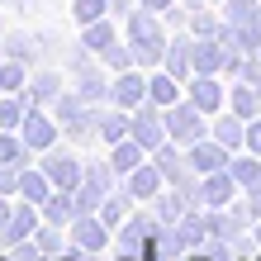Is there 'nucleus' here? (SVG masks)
Here are the masks:
<instances>
[{
  "mask_svg": "<svg viewBox=\"0 0 261 261\" xmlns=\"http://www.w3.org/2000/svg\"><path fill=\"white\" fill-rule=\"evenodd\" d=\"M214 5H223V0H214Z\"/></svg>",
  "mask_w": 261,
  "mask_h": 261,
  "instance_id": "a18cd8bd",
  "label": "nucleus"
},
{
  "mask_svg": "<svg viewBox=\"0 0 261 261\" xmlns=\"http://www.w3.org/2000/svg\"><path fill=\"white\" fill-rule=\"evenodd\" d=\"M10 34V24H5V5H0V38H5Z\"/></svg>",
  "mask_w": 261,
  "mask_h": 261,
  "instance_id": "ea45409f",
  "label": "nucleus"
},
{
  "mask_svg": "<svg viewBox=\"0 0 261 261\" xmlns=\"http://www.w3.org/2000/svg\"><path fill=\"white\" fill-rule=\"evenodd\" d=\"M152 105H162V110H171V105H180V100H186V81H176V76L171 71H152Z\"/></svg>",
  "mask_w": 261,
  "mask_h": 261,
  "instance_id": "5701e85b",
  "label": "nucleus"
},
{
  "mask_svg": "<svg viewBox=\"0 0 261 261\" xmlns=\"http://www.w3.org/2000/svg\"><path fill=\"white\" fill-rule=\"evenodd\" d=\"M133 10H138V0H110V14H114L119 24H124V19H128Z\"/></svg>",
  "mask_w": 261,
  "mask_h": 261,
  "instance_id": "f704fd0d",
  "label": "nucleus"
},
{
  "mask_svg": "<svg viewBox=\"0 0 261 261\" xmlns=\"http://www.w3.org/2000/svg\"><path fill=\"white\" fill-rule=\"evenodd\" d=\"M152 214H157V223H180L190 214V204H186V195H180L176 186H166L157 199H152Z\"/></svg>",
  "mask_w": 261,
  "mask_h": 261,
  "instance_id": "b1692460",
  "label": "nucleus"
},
{
  "mask_svg": "<svg viewBox=\"0 0 261 261\" xmlns=\"http://www.w3.org/2000/svg\"><path fill=\"white\" fill-rule=\"evenodd\" d=\"M100 62H105V71H110V76H119V71H128V67H138V62H133V48H128V38H119V43H110V48L100 53Z\"/></svg>",
  "mask_w": 261,
  "mask_h": 261,
  "instance_id": "7c9ffc66",
  "label": "nucleus"
},
{
  "mask_svg": "<svg viewBox=\"0 0 261 261\" xmlns=\"http://www.w3.org/2000/svg\"><path fill=\"white\" fill-rule=\"evenodd\" d=\"M105 152H110V162H114V171H119V176L138 171V166H143V162L152 157V152H147L143 143H138V138H119V143H110Z\"/></svg>",
  "mask_w": 261,
  "mask_h": 261,
  "instance_id": "f3484780",
  "label": "nucleus"
},
{
  "mask_svg": "<svg viewBox=\"0 0 261 261\" xmlns=\"http://www.w3.org/2000/svg\"><path fill=\"white\" fill-rule=\"evenodd\" d=\"M228 110H233L238 119H252L261 114V90L256 86H247V81H228Z\"/></svg>",
  "mask_w": 261,
  "mask_h": 261,
  "instance_id": "aec40b11",
  "label": "nucleus"
},
{
  "mask_svg": "<svg viewBox=\"0 0 261 261\" xmlns=\"http://www.w3.org/2000/svg\"><path fill=\"white\" fill-rule=\"evenodd\" d=\"M209 124H214V119L199 110V105H190V100H180V105L166 110V133H171V143H180V147L209 138Z\"/></svg>",
  "mask_w": 261,
  "mask_h": 261,
  "instance_id": "7ed1b4c3",
  "label": "nucleus"
},
{
  "mask_svg": "<svg viewBox=\"0 0 261 261\" xmlns=\"http://www.w3.org/2000/svg\"><path fill=\"white\" fill-rule=\"evenodd\" d=\"M67 238H71V252L100 256V252L114 242V228L105 223L100 214H76V219H71V228H67Z\"/></svg>",
  "mask_w": 261,
  "mask_h": 261,
  "instance_id": "20e7f679",
  "label": "nucleus"
},
{
  "mask_svg": "<svg viewBox=\"0 0 261 261\" xmlns=\"http://www.w3.org/2000/svg\"><path fill=\"white\" fill-rule=\"evenodd\" d=\"M186 100L199 105V110L214 119V114L228 110V81H223V76H190V81H186Z\"/></svg>",
  "mask_w": 261,
  "mask_h": 261,
  "instance_id": "1a4fd4ad",
  "label": "nucleus"
},
{
  "mask_svg": "<svg viewBox=\"0 0 261 261\" xmlns=\"http://www.w3.org/2000/svg\"><path fill=\"white\" fill-rule=\"evenodd\" d=\"M252 233H256V242H261V219H256V223H252Z\"/></svg>",
  "mask_w": 261,
  "mask_h": 261,
  "instance_id": "79ce46f5",
  "label": "nucleus"
},
{
  "mask_svg": "<svg viewBox=\"0 0 261 261\" xmlns=\"http://www.w3.org/2000/svg\"><path fill=\"white\" fill-rule=\"evenodd\" d=\"M10 214H14V199H10V195H0V228L10 223Z\"/></svg>",
  "mask_w": 261,
  "mask_h": 261,
  "instance_id": "e433bc0d",
  "label": "nucleus"
},
{
  "mask_svg": "<svg viewBox=\"0 0 261 261\" xmlns=\"http://www.w3.org/2000/svg\"><path fill=\"white\" fill-rule=\"evenodd\" d=\"M190 34H195V38H219V34H223V10H219V5L190 10Z\"/></svg>",
  "mask_w": 261,
  "mask_h": 261,
  "instance_id": "bb28decb",
  "label": "nucleus"
},
{
  "mask_svg": "<svg viewBox=\"0 0 261 261\" xmlns=\"http://www.w3.org/2000/svg\"><path fill=\"white\" fill-rule=\"evenodd\" d=\"M209 133L219 138V143H223L228 152H247V119H238L233 110H223V114H214V124H209Z\"/></svg>",
  "mask_w": 261,
  "mask_h": 261,
  "instance_id": "2eb2a0df",
  "label": "nucleus"
},
{
  "mask_svg": "<svg viewBox=\"0 0 261 261\" xmlns=\"http://www.w3.org/2000/svg\"><path fill=\"white\" fill-rule=\"evenodd\" d=\"M19 133H24V143L34 147V152H48V147H57V143L67 138L53 110H29V119L19 124Z\"/></svg>",
  "mask_w": 261,
  "mask_h": 261,
  "instance_id": "9d476101",
  "label": "nucleus"
},
{
  "mask_svg": "<svg viewBox=\"0 0 261 261\" xmlns=\"http://www.w3.org/2000/svg\"><path fill=\"white\" fill-rule=\"evenodd\" d=\"M105 14H110V0H71L76 29H81V24H95V19H105Z\"/></svg>",
  "mask_w": 261,
  "mask_h": 261,
  "instance_id": "2f4dec72",
  "label": "nucleus"
},
{
  "mask_svg": "<svg viewBox=\"0 0 261 261\" xmlns=\"http://www.w3.org/2000/svg\"><path fill=\"white\" fill-rule=\"evenodd\" d=\"M0 261H14V256H10V252H5V256H0Z\"/></svg>",
  "mask_w": 261,
  "mask_h": 261,
  "instance_id": "c03bdc74",
  "label": "nucleus"
},
{
  "mask_svg": "<svg viewBox=\"0 0 261 261\" xmlns=\"http://www.w3.org/2000/svg\"><path fill=\"white\" fill-rule=\"evenodd\" d=\"M29 95H0V128H19L24 119H29Z\"/></svg>",
  "mask_w": 261,
  "mask_h": 261,
  "instance_id": "c756f323",
  "label": "nucleus"
},
{
  "mask_svg": "<svg viewBox=\"0 0 261 261\" xmlns=\"http://www.w3.org/2000/svg\"><path fill=\"white\" fill-rule=\"evenodd\" d=\"M38 166L48 171V180H53L57 190H76V186H81V171H86V157H81V152H76L67 138H62L57 147L38 152Z\"/></svg>",
  "mask_w": 261,
  "mask_h": 261,
  "instance_id": "f257e3e1",
  "label": "nucleus"
},
{
  "mask_svg": "<svg viewBox=\"0 0 261 261\" xmlns=\"http://www.w3.org/2000/svg\"><path fill=\"white\" fill-rule=\"evenodd\" d=\"M133 209H138L133 190H128V186H119V190H110V195H105V204H100V219H105V223H110L114 233H119V223H124Z\"/></svg>",
  "mask_w": 261,
  "mask_h": 261,
  "instance_id": "4be33fe9",
  "label": "nucleus"
},
{
  "mask_svg": "<svg viewBox=\"0 0 261 261\" xmlns=\"http://www.w3.org/2000/svg\"><path fill=\"white\" fill-rule=\"evenodd\" d=\"M29 62H19V57H5L0 62V95H24L29 90Z\"/></svg>",
  "mask_w": 261,
  "mask_h": 261,
  "instance_id": "a878e982",
  "label": "nucleus"
},
{
  "mask_svg": "<svg viewBox=\"0 0 261 261\" xmlns=\"http://www.w3.org/2000/svg\"><path fill=\"white\" fill-rule=\"evenodd\" d=\"M252 261H261V256H252Z\"/></svg>",
  "mask_w": 261,
  "mask_h": 261,
  "instance_id": "49530a36",
  "label": "nucleus"
},
{
  "mask_svg": "<svg viewBox=\"0 0 261 261\" xmlns=\"http://www.w3.org/2000/svg\"><path fill=\"white\" fill-rule=\"evenodd\" d=\"M5 5H10V10H29L34 0H5Z\"/></svg>",
  "mask_w": 261,
  "mask_h": 261,
  "instance_id": "58836bf2",
  "label": "nucleus"
},
{
  "mask_svg": "<svg viewBox=\"0 0 261 261\" xmlns=\"http://www.w3.org/2000/svg\"><path fill=\"white\" fill-rule=\"evenodd\" d=\"M124 186L133 190V199H138V204H152V199L166 190V171L157 166V157H147L143 166H138V171H128V176H124Z\"/></svg>",
  "mask_w": 261,
  "mask_h": 261,
  "instance_id": "9b49d317",
  "label": "nucleus"
},
{
  "mask_svg": "<svg viewBox=\"0 0 261 261\" xmlns=\"http://www.w3.org/2000/svg\"><path fill=\"white\" fill-rule=\"evenodd\" d=\"M138 5H143V10H157V14H166V10L176 5V0H138Z\"/></svg>",
  "mask_w": 261,
  "mask_h": 261,
  "instance_id": "c9c22d12",
  "label": "nucleus"
},
{
  "mask_svg": "<svg viewBox=\"0 0 261 261\" xmlns=\"http://www.w3.org/2000/svg\"><path fill=\"white\" fill-rule=\"evenodd\" d=\"M152 71L143 67H128V71H119L114 81H110V105H124V110H138V105H147L152 100Z\"/></svg>",
  "mask_w": 261,
  "mask_h": 261,
  "instance_id": "0eeeda50",
  "label": "nucleus"
},
{
  "mask_svg": "<svg viewBox=\"0 0 261 261\" xmlns=\"http://www.w3.org/2000/svg\"><path fill=\"white\" fill-rule=\"evenodd\" d=\"M34 242H38V252H43V256H62V252H71V238H67V228H57V223H38Z\"/></svg>",
  "mask_w": 261,
  "mask_h": 261,
  "instance_id": "c85d7f7f",
  "label": "nucleus"
},
{
  "mask_svg": "<svg viewBox=\"0 0 261 261\" xmlns=\"http://www.w3.org/2000/svg\"><path fill=\"white\" fill-rule=\"evenodd\" d=\"M162 19H166V29H171V34H190V10L180 5V0H176V5L166 10V14H162Z\"/></svg>",
  "mask_w": 261,
  "mask_h": 261,
  "instance_id": "473e14b6",
  "label": "nucleus"
},
{
  "mask_svg": "<svg viewBox=\"0 0 261 261\" xmlns=\"http://www.w3.org/2000/svg\"><path fill=\"white\" fill-rule=\"evenodd\" d=\"M186 157H190V166H195L199 176H209V171H223V166L233 162V152H228L219 138L209 133V138H199V143H190V147H186Z\"/></svg>",
  "mask_w": 261,
  "mask_h": 261,
  "instance_id": "ddd939ff",
  "label": "nucleus"
},
{
  "mask_svg": "<svg viewBox=\"0 0 261 261\" xmlns=\"http://www.w3.org/2000/svg\"><path fill=\"white\" fill-rule=\"evenodd\" d=\"M119 261H143V256H128V252H119Z\"/></svg>",
  "mask_w": 261,
  "mask_h": 261,
  "instance_id": "a19ab883",
  "label": "nucleus"
},
{
  "mask_svg": "<svg viewBox=\"0 0 261 261\" xmlns=\"http://www.w3.org/2000/svg\"><path fill=\"white\" fill-rule=\"evenodd\" d=\"M76 38H81L86 48L100 57L105 48H110V43H119V38H124V24H119L114 14H105V19H95V24H81V34H76Z\"/></svg>",
  "mask_w": 261,
  "mask_h": 261,
  "instance_id": "dca6fc26",
  "label": "nucleus"
},
{
  "mask_svg": "<svg viewBox=\"0 0 261 261\" xmlns=\"http://www.w3.org/2000/svg\"><path fill=\"white\" fill-rule=\"evenodd\" d=\"M38 223H43V204H34V199H24V195H14V214H10V223L0 228V252H10L14 242L34 238Z\"/></svg>",
  "mask_w": 261,
  "mask_h": 261,
  "instance_id": "423d86ee",
  "label": "nucleus"
},
{
  "mask_svg": "<svg viewBox=\"0 0 261 261\" xmlns=\"http://www.w3.org/2000/svg\"><path fill=\"white\" fill-rule=\"evenodd\" d=\"M228 171H233V180H238L242 190L261 186V157H256V152H233V162H228Z\"/></svg>",
  "mask_w": 261,
  "mask_h": 261,
  "instance_id": "cd10ccee",
  "label": "nucleus"
},
{
  "mask_svg": "<svg viewBox=\"0 0 261 261\" xmlns=\"http://www.w3.org/2000/svg\"><path fill=\"white\" fill-rule=\"evenodd\" d=\"M76 195L71 190H53L48 199H43V223H57V228H71V219H76Z\"/></svg>",
  "mask_w": 261,
  "mask_h": 261,
  "instance_id": "412c9836",
  "label": "nucleus"
},
{
  "mask_svg": "<svg viewBox=\"0 0 261 261\" xmlns=\"http://www.w3.org/2000/svg\"><path fill=\"white\" fill-rule=\"evenodd\" d=\"M43 261H86V252H62V256H43Z\"/></svg>",
  "mask_w": 261,
  "mask_h": 261,
  "instance_id": "4c0bfd02",
  "label": "nucleus"
},
{
  "mask_svg": "<svg viewBox=\"0 0 261 261\" xmlns=\"http://www.w3.org/2000/svg\"><path fill=\"white\" fill-rule=\"evenodd\" d=\"M0 195H19V166H5V162H0Z\"/></svg>",
  "mask_w": 261,
  "mask_h": 261,
  "instance_id": "72a5a7b5",
  "label": "nucleus"
},
{
  "mask_svg": "<svg viewBox=\"0 0 261 261\" xmlns=\"http://www.w3.org/2000/svg\"><path fill=\"white\" fill-rule=\"evenodd\" d=\"M57 186H53V180H48V171H43V166L34 162V166H24V171H19V195L24 199H34V204H43V199H48Z\"/></svg>",
  "mask_w": 261,
  "mask_h": 261,
  "instance_id": "393cba45",
  "label": "nucleus"
},
{
  "mask_svg": "<svg viewBox=\"0 0 261 261\" xmlns=\"http://www.w3.org/2000/svg\"><path fill=\"white\" fill-rule=\"evenodd\" d=\"M119 138H133V110H124V105H105V114H100V143L110 147V143H119Z\"/></svg>",
  "mask_w": 261,
  "mask_h": 261,
  "instance_id": "a211bd4d",
  "label": "nucleus"
},
{
  "mask_svg": "<svg viewBox=\"0 0 261 261\" xmlns=\"http://www.w3.org/2000/svg\"><path fill=\"white\" fill-rule=\"evenodd\" d=\"M157 214H143V209H133L124 223H119V233H114V242H119V252H128V256H143L147 247H152V238H157Z\"/></svg>",
  "mask_w": 261,
  "mask_h": 261,
  "instance_id": "39448f33",
  "label": "nucleus"
},
{
  "mask_svg": "<svg viewBox=\"0 0 261 261\" xmlns=\"http://www.w3.org/2000/svg\"><path fill=\"white\" fill-rule=\"evenodd\" d=\"M0 62H5V43H0Z\"/></svg>",
  "mask_w": 261,
  "mask_h": 261,
  "instance_id": "37998d69",
  "label": "nucleus"
},
{
  "mask_svg": "<svg viewBox=\"0 0 261 261\" xmlns=\"http://www.w3.org/2000/svg\"><path fill=\"white\" fill-rule=\"evenodd\" d=\"M71 81H67V67H57V62H38L34 71H29V105L34 110H53L57 100H62V90H67Z\"/></svg>",
  "mask_w": 261,
  "mask_h": 261,
  "instance_id": "f03ea898",
  "label": "nucleus"
},
{
  "mask_svg": "<svg viewBox=\"0 0 261 261\" xmlns=\"http://www.w3.org/2000/svg\"><path fill=\"white\" fill-rule=\"evenodd\" d=\"M199 195H204V209H228L233 199L242 195V186L233 180V171H209V176H199Z\"/></svg>",
  "mask_w": 261,
  "mask_h": 261,
  "instance_id": "f8f14e48",
  "label": "nucleus"
},
{
  "mask_svg": "<svg viewBox=\"0 0 261 261\" xmlns=\"http://www.w3.org/2000/svg\"><path fill=\"white\" fill-rule=\"evenodd\" d=\"M0 43H5V57H19V62H29V67H38V62H43L38 34H29V29H10Z\"/></svg>",
  "mask_w": 261,
  "mask_h": 261,
  "instance_id": "6ab92c4d",
  "label": "nucleus"
},
{
  "mask_svg": "<svg viewBox=\"0 0 261 261\" xmlns=\"http://www.w3.org/2000/svg\"><path fill=\"white\" fill-rule=\"evenodd\" d=\"M133 138H138L147 152H157V147L171 143V133H166V110H162V105L147 100V105H138V110H133Z\"/></svg>",
  "mask_w": 261,
  "mask_h": 261,
  "instance_id": "6e6552de",
  "label": "nucleus"
},
{
  "mask_svg": "<svg viewBox=\"0 0 261 261\" xmlns=\"http://www.w3.org/2000/svg\"><path fill=\"white\" fill-rule=\"evenodd\" d=\"M233 53L219 38H195V76H228Z\"/></svg>",
  "mask_w": 261,
  "mask_h": 261,
  "instance_id": "4468645a",
  "label": "nucleus"
}]
</instances>
